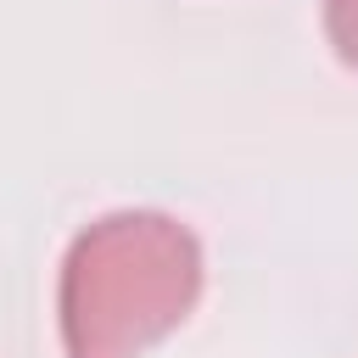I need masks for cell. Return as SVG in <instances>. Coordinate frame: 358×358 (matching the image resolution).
Segmentation results:
<instances>
[{
  "instance_id": "obj_1",
  "label": "cell",
  "mask_w": 358,
  "mask_h": 358,
  "mask_svg": "<svg viewBox=\"0 0 358 358\" xmlns=\"http://www.w3.org/2000/svg\"><path fill=\"white\" fill-rule=\"evenodd\" d=\"M207 257L185 218L117 207L84 224L56 274V324L67 358H145L201 302Z\"/></svg>"
},
{
  "instance_id": "obj_2",
  "label": "cell",
  "mask_w": 358,
  "mask_h": 358,
  "mask_svg": "<svg viewBox=\"0 0 358 358\" xmlns=\"http://www.w3.org/2000/svg\"><path fill=\"white\" fill-rule=\"evenodd\" d=\"M324 34L330 50L358 73V0H324Z\"/></svg>"
}]
</instances>
